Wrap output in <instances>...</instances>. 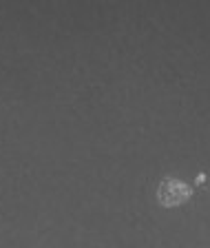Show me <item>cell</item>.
<instances>
[{"instance_id": "1", "label": "cell", "mask_w": 210, "mask_h": 248, "mask_svg": "<svg viewBox=\"0 0 210 248\" xmlns=\"http://www.w3.org/2000/svg\"><path fill=\"white\" fill-rule=\"evenodd\" d=\"M195 188L186 182L173 180V177H164L157 186V202L164 208H173V206H181L193 197Z\"/></svg>"}]
</instances>
